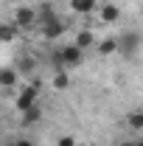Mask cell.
<instances>
[{"instance_id":"cell-1","label":"cell","mask_w":143,"mask_h":146,"mask_svg":"<svg viewBox=\"0 0 143 146\" xmlns=\"http://www.w3.org/2000/svg\"><path fill=\"white\" fill-rule=\"evenodd\" d=\"M84 62V51L73 42V45H62L59 51H54V65L56 70H70V68H79Z\"/></svg>"},{"instance_id":"cell-2","label":"cell","mask_w":143,"mask_h":146,"mask_svg":"<svg viewBox=\"0 0 143 146\" xmlns=\"http://www.w3.org/2000/svg\"><path fill=\"white\" fill-rule=\"evenodd\" d=\"M140 45H143V36L138 34V31H124V34L118 36V54H121V56H126V59L138 56Z\"/></svg>"},{"instance_id":"cell-3","label":"cell","mask_w":143,"mask_h":146,"mask_svg":"<svg viewBox=\"0 0 143 146\" xmlns=\"http://www.w3.org/2000/svg\"><path fill=\"white\" fill-rule=\"evenodd\" d=\"M36 96H39V82L25 84V87L17 93V98H14V107H17V112H25V110L36 107Z\"/></svg>"},{"instance_id":"cell-4","label":"cell","mask_w":143,"mask_h":146,"mask_svg":"<svg viewBox=\"0 0 143 146\" xmlns=\"http://www.w3.org/2000/svg\"><path fill=\"white\" fill-rule=\"evenodd\" d=\"M11 23L17 25L20 31H25V28H36V9H31V6H17Z\"/></svg>"},{"instance_id":"cell-5","label":"cell","mask_w":143,"mask_h":146,"mask_svg":"<svg viewBox=\"0 0 143 146\" xmlns=\"http://www.w3.org/2000/svg\"><path fill=\"white\" fill-rule=\"evenodd\" d=\"M98 20H101V23H107V25H112V23H118V20H121V9H118L115 3L104 0V3H98Z\"/></svg>"},{"instance_id":"cell-6","label":"cell","mask_w":143,"mask_h":146,"mask_svg":"<svg viewBox=\"0 0 143 146\" xmlns=\"http://www.w3.org/2000/svg\"><path fill=\"white\" fill-rule=\"evenodd\" d=\"M39 31H42L45 39H59V36L65 34V20H62V17H54V20H48V23H42Z\"/></svg>"},{"instance_id":"cell-7","label":"cell","mask_w":143,"mask_h":146,"mask_svg":"<svg viewBox=\"0 0 143 146\" xmlns=\"http://www.w3.org/2000/svg\"><path fill=\"white\" fill-rule=\"evenodd\" d=\"M20 82L17 68H0V90H14Z\"/></svg>"},{"instance_id":"cell-8","label":"cell","mask_w":143,"mask_h":146,"mask_svg":"<svg viewBox=\"0 0 143 146\" xmlns=\"http://www.w3.org/2000/svg\"><path fill=\"white\" fill-rule=\"evenodd\" d=\"M17 34H20V28L11 20H0V42H14Z\"/></svg>"},{"instance_id":"cell-9","label":"cell","mask_w":143,"mask_h":146,"mask_svg":"<svg viewBox=\"0 0 143 146\" xmlns=\"http://www.w3.org/2000/svg\"><path fill=\"white\" fill-rule=\"evenodd\" d=\"M70 9L76 14H93L98 11V0H70Z\"/></svg>"},{"instance_id":"cell-10","label":"cell","mask_w":143,"mask_h":146,"mask_svg":"<svg viewBox=\"0 0 143 146\" xmlns=\"http://www.w3.org/2000/svg\"><path fill=\"white\" fill-rule=\"evenodd\" d=\"M76 45H79L81 51H90V48L95 45V36H93V31H90V28H81V31L76 34Z\"/></svg>"},{"instance_id":"cell-11","label":"cell","mask_w":143,"mask_h":146,"mask_svg":"<svg viewBox=\"0 0 143 146\" xmlns=\"http://www.w3.org/2000/svg\"><path fill=\"white\" fill-rule=\"evenodd\" d=\"M39 118H42V107L36 104V107L23 112V127H34V124H39Z\"/></svg>"},{"instance_id":"cell-12","label":"cell","mask_w":143,"mask_h":146,"mask_svg":"<svg viewBox=\"0 0 143 146\" xmlns=\"http://www.w3.org/2000/svg\"><path fill=\"white\" fill-rule=\"evenodd\" d=\"M126 127L132 132H143V110H135V112L126 115Z\"/></svg>"},{"instance_id":"cell-13","label":"cell","mask_w":143,"mask_h":146,"mask_svg":"<svg viewBox=\"0 0 143 146\" xmlns=\"http://www.w3.org/2000/svg\"><path fill=\"white\" fill-rule=\"evenodd\" d=\"M98 54H101V56H112V54H118V39H115V36L101 39V42H98Z\"/></svg>"},{"instance_id":"cell-14","label":"cell","mask_w":143,"mask_h":146,"mask_svg":"<svg viewBox=\"0 0 143 146\" xmlns=\"http://www.w3.org/2000/svg\"><path fill=\"white\" fill-rule=\"evenodd\" d=\"M51 84H54V90H68V87H70V73L68 70H56Z\"/></svg>"},{"instance_id":"cell-15","label":"cell","mask_w":143,"mask_h":146,"mask_svg":"<svg viewBox=\"0 0 143 146\" xmlns=\"http://www.w3.org/2000/svg\"><path fill=\"white\" fill-rule=\"evenodd\" d=\"M76 143H79V141H76L73 135H62V138L56 141V146H76Z\"/></svg>"},{"instance_id":"cell-16","label":"cell","mask_w":143,"mask_h":146,"mask_svg":"<svg viewBox=\"0 0 143 146\" xmlns=\"http://www.w3.org/2000/svg\"><path fill=\"white\" fill-rule=\"evenodd\" d=\"M11 146H36V143L31 141V138H17V141H14Z\"/></svg>"},{"instance_id":"cell-17","label":"cell","mask_w":143,"mask_h":146,"mask_svg":"<svg viewBox=\"0 0 143 146\" xmlns=\"http://www.w3.org/2000/svg\"><path fill=\"white\" fill-rule=\"evenodd\" d=\"M118 146H135V141H121Z\"/></svg>"},{"instance_id":"cell-18","label":"cell","mask_w":143,"mask_h":146,"mask_svg":"<svg viewBox=\"0 0 143 146\" xmlns=\"http://www.w3.org/2000/svg\"><path fill=\"white\" fill-rule=\"evenodd\" d=\"M135 146H143V141H135Z\"/></svg>"},{"instance_id":"cell-19","label":"cell","mask_w":143,"mask_h":146,"mask_svg":"<svg viewBox=\"0 0 143 146\" xmlns=\"http://www.w3.org/2000/svg\"><path fill=\"white\" fill-rule=\"evenodd\" d=\"M76 146H87V143H76Z\"/></svg>"}]
</instances>
